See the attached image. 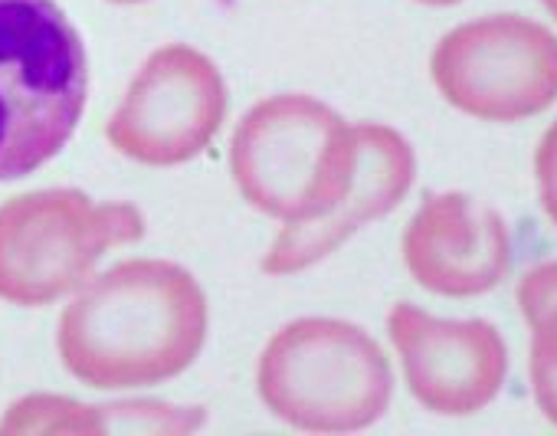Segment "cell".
Returning a JSON list of instances; mask_svg holds the SVG:
<instances>
[{
    "mask_svg": "<svg viewBox=\"0 0 557 436\" xmlns=\"http://www.w3.org/2000/svg\"><path fill=\"white\" fill-rule=\"evenodd\" d=\"M207 296L168 260H125L89 276L60 315L63 368L96 390L181 377L207 341Z\"/></svg>",
    "mask_w": 557,
    "mask_h": 436,
    "instance_id": "obj_1",
    "label": "cell"
},
{
    "mask_svg": "<svg viewBox=\"0 0 557 436\" xmlns=\"http://www.w3.org/2000/svg\"><path fill=\"white\" fill-rule=\"evenodd\" d=\"M89 96V57L53 0H0V184L53 161Z\"/></svg>",
    "mask_w": 557,
    "mask_h": 436,
    "instance_id": "obj_2",
    "label": "cell"
},
{
    "mask_svg": "<svg viewBox=\"0 0 557 436\" xmlns=\"http://www.w3.org/2000/svg\"><path fill=\"white\" fill-rule=\"evenodd\" d=\"M358 171V132L332 105L293 92L256 102L230 138V174L243 200L283 221L329 216Z\"/></svg>",
    "mask_w": 557,
    "mask_h": 436,
    "instance_id": "obj_3",
    "label": "cell"
},
{
    "mask_svg": "<svg viewBox=\"0 0 557 436\" xmlns=\"http://www.w3.org/2000/svg\"><path fill=\"white\" fill-rule=\"evenodd\" d=\"M256 394L275 420L296 429L358 433L387 413L394 371L361 325L296 319L265 341Z\"/></svg>",
    "mask_w": 557,
    "mask_h": 436,
    "instance_id": "obj_4",
    "label": "cell"
},
{
    "mask_svg": "<svg viewBox=\"0 0 557 436\" xmlns=\"http://www.w3.org/2000/svg\"><path fill=\"white\" fill-rule=\"evenodd\" d=\"M135 203H99L76 187H47L0 203V299L44 309L76 292L109 250L138 244Z\"/></svg>",
    "mask_w": 557,
    "mask_h": 436,
    "instance_id": "obj_5",
    "label": "cell"
},
{
    "mask_svg": "<svg viewBox=\"0 0 557 436\" xmlns=\"http://www.w3.org/2000/svg\"><path fill=\"white\" fill-rule=\"evenodd\" d=\"M440 96L482 122H524L557 102V37L518 14L453 27L430 57Z\"/></svg>",
    "mask_w": 557,
    "mask_h": 436,
    "instance_id": "obj_6",
    "label": "cell"
},
{
    "mask_svg": "<svg viewBox=\"0 0 557 436\" xmlns=\"http://www.w3.org/2000/svg\"><path fill=\"white\" fill-rule=\"evenodd\" d=\"M226 83L210 57L171 43L154 50L106 125L109 145L148 167H177L207 151L226 119Z\"/></svg>",
    "mask_w": 557,
    "mask_h": 436,
    "instance_id": "obj_7",
    "label": "cell"
},
{
    "mask_svg": "<svg viewBox=\"0 0 557 436\" xmlns=\"http://www.w3.org/2000/svg\"><path fill=\"white\" fill-rule=\"evenodd\" d=\"M391 345L420 407L440 416L485 410L508 374V348L485 319H436L410 302L387 315Z\"/></svg>",
    "mask_w": 557,
    "mask_h": 436,
    "instance_id": "obj_8",
    "label": "cell"
},
{
    "mask_svg": "<svg viewBox=\"0 0 557 436\" xmlns=\"http://www.w3.org/2000/svg\"><path fill=\"white\" fill-rule=\"evenodd\" d=\"M404 266L433 296H485L511 266L505 216L462 190L426 194L404 231Z\"/></svg>",
    "mask_w": 557,
    "mask_h": 436,
    "instance_id": "obj_9",
    "label": "cell"
},
{
    "mask_svg": "<svg viewBox=\"0 0 557 436\" xmlns=\"http://www.w3.org/2000/svg\"><path fill=\"white\" fill-rule=\"evenodd\" d=\"M358 132V171L342 197V203L319 221L283 227L269 253L262 257V273L293 276L322 260H329L345 240H351L364 224L387 216L417 180V154L413 145L387 125L361 122Z\"/></svg>",
    "mask_w": 557,
    "mask_h": 436,
    "instance_id": "obj_10",
    "label": "cell"
},
{
    "mask_svg": "<svg viewBox=\"0 0 557 436\" xmlns=\"http://www.w3.org/2000/svg\"><path fill=\"white\" fill-rule=\"evenodd\" d=\"M518 306L531 328V397L537 410L557 426V260L537 263L521 276Z\"/></svg>",
    "mask_w": 557,
    "mask_h": 436,
    "instance_id": "obj_11",
    "label": "cell"
},
{
    "mask_svg": "<svg viewBox=\"0 0 557 436\" xmlns=\"http://www.w3.org/2000/svg\"><path fill=\"white\" fill-rule=\"evenodd\" d=\"M4 433H106L102 403H79L70 397L34 394L11 407L0 420Z\"/></svg>",
    "mask_w": 557,
    "mask_h": 436,
    "instance_id": "obj_12",
    "label": "cell"
},
{
    "mask_svg": "<svg viewBox=\"0 0 557 436\" xmlns=\"http://www.w3.org/2000/svg\"><path fill=\"white\" fill-rule=\"evenodd\" d=\"M534 184H537V203L547 213V221L557 227V119L541 135L534 151Z\"/></svg>",
    "mask_w": 557,
    "mask_h": 436,
    "instance_id": "obj_13",
    "label": "cell"
},
{
    "mask_svg": "<svg viewBox=\"0 0 557 436\" xmlns=\"http://www.w3.org/2000/svg\"><path fill=\"white\" fill-rule=\"evenodd\" d=\"M413 4H423V8H456L462 0H413Z\"/></svg>",
    "mask_w": 557,
    "mask_h": 436,
    "instance_id": "obj_14",
    "label": "cell"
},
{
    "mask_svg": "<svg viewBox=\"0 0 557 436\" xmlns=\"http://www.w3.org/2000/svg\"><path fill=\"white\" fill-rule=\"evenodd\" d=\"M537 4H541V8H544V11H547L554 21H557V0H537Z\"/></svg>",
    "mask_w": 557,
    "mask_h": 436,
    "instance_id": "obj_15",
    "label": "cell"
},
{
    "mask_svg": "<svg viewBox=\"0 0 557 436\" xmlns=\"http://www.w3.org/2000/svg\"><path fill=\"white\" fill-rule=\"evenodd\" d=\"M109 4H145V0H109Z\"/></svg>",
    "mask_w": 557,
    "mask_h": 436,
    "instance_id": "obj_16",
    "label": "cell"
}]
</instances>
